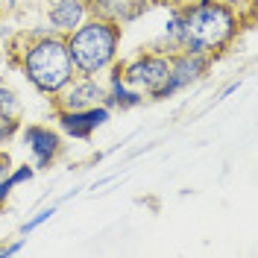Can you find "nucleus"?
<instances>
[{
    "label": "nucleus",
    "instance_id": "obj_1",
    "mask_svg": "<svg viewBox=\"0 0 258 258\" xmlns=\"http://www.w3.org/2000/svg\"><path fill=\"white\" fill-rule=\"evenodd\" d=\"M9 56H12V68L18 74H24L32 88L50 100L77 77L64 35L53 32L50 27L18 32L9 41Z\"/></svg>",
    "mask_w": 258,
    "mask_h": 258
},
{
    "label": "nucleus",
    "instance_id": "obj_2",
    "mask_svg": "<svg viewBox=\"0 0 258 258\" xmlns=\"http://www.w3.org/2000/svg\"><path fill=\"white\" fill-rule=\"evenodd\" d=\"M173 6L179 9V50L188 53L217 59L235 44L243 27L241 9H235L229 0H194Z\"/></svg>",
    "mask_w": 258,
    "mask_h": 258
},
{
    "label": "nucleus",
    "instance_id": "obj_3",
    "mask_svg": "<svg viewBox=\"0 0 258 258\" xmlns=\"http://www.w3.org/2000/svg\"><path fill=\"white\" fill-rule=\"evenodd\" d=\"M120 38H123V24L88 15L77 30L64 35L74 71L80 77H103L117 62Z\"/></svg>",
    "mask_w": 258,
    "mask_h": 258
},
{
    "label": "nucleus",
    "instance_id": "obj_4",
    "mask_svg": "<svg viewBox=\"0 0 258 258\" xmlns=\"http://www.w3.org/2000/svg\"><path fill=\"white\" fill-rule=\"evenodd\" d=\"M167 77H170L167 50H141L135 59L120 62V80L138 94H144V100H161Z\"/></svg>",
    "mask_w": 258,
    "mask_h": 258
},
{
    "label": "nucleus",
    "instance_id": "obj_5",
    "mask_svg": "<svg viewBox=\"0 0 258 258\" xmlns=\"http://www.w3.org/2000/svg\"><path fill=\"white\" fill-rule=\"evenodd\" d=\"M214 59L211 56H203V53H188V50H173L170 53V77L164 82V91H161V100L179 94L185 88H191L203 80L211 71Z\"/></svg>",
    "mask_w": 258,
    "mask_h": 258
},
{
    "label": "nucleus",
    "instance_id": "obj_6",
    "mask_svg": "<svg viewBox=\"0 0 258 258\" xmlns=\"http://www.w3.org/2000/svg\"><path fill=\"white\" fill-rule=\"evenodd\" d=\"M106 103V82L100 77H74L59 94L53 97V112H80Z\"/></svg>",
    "mask_w": 258,
    "mask_h": 258
},
{
    "label": "nucleus",
    "instance_id": "obj_7",
    "mask_svg": "<svg viewBox=\"0 0 258 258\" xmlns=\"http://www.w3.org/2000/svg\"><path fill=\"white\" fill-rule=\"evenodd\" d=\"M18 135L24 138V144H27V150H30L32 167H35V170H47V167H53V164L59 161V156H62V150H64L62 135H59L53 126H44V123L21 126Z\"/></svg>",
    "mask_w": 258,
    "mask_h": 258
},
{
    "label": "nucleus",
    "instance_id": "obj_8",
    "mask_svg": "<svg viewBox=\"0 0 258 258\" xmlns=\"http://www.w3.org/2000/svg\"><path fill=\"white\" fill-rule=\"evenodd\" d=\"M59 129L71 138L88 141L100 126H106L112 120V109L109 106H91V109H80V112H56Z\"/></svg>",
    "mask_w": 258,
    "mask_h": 258
},
{
    "label": "nucleus",
    "instance_id": "obj_9",
    "mask_svg": "<svg viewBox=\"0 0 258 258\" xmlns=\"http://www.w3.org/2000/svg\"><path fill=\"white\" fill-rule=\"evenodd\" d=\"M44 18H47L53 32L68 35L88 18V3L85 0H50L47 9H44Z\"/></svg>",
    "mask_w": 258,
    "mask_h": 258
},
{
    "label": "nucleus",
    "instance_id": "obj_10",
    "mask_svg": "<svg viewBox=\"0 0 258 258\" xmlns=\"http://www.w3.org/2000/svg\"><path fill=\"white\" fill-rule=\"evenodd\" d=\"M106 74H109V82H106V103L103 106L126 112V109H135V106L144 103V94H138L135 88H129L126 82L120 80V62H114Z\"/></svg>",
    "mask_w": 258,
    "mask_h": 258
},
{
    "label": "nucleus",
    "instance_id": "obj_11",
    "mask_svg": "<svg viewBox=\"0 0 258 258\" xmlns=\"http://www.w3.org/2000/svg\"><path fill=\"white\" fill-rule=\"evenodd\" d=\"M0 117H21V100L6 82H0Z\"/></svg>",
    "mask_w": 258,
    "mask_h": 258
},
{
    "label": "nucleus",
    "instance_id": "obj_12",
    "mask_svg": "<svg viewBox=\"0 0 258 258\" xmlns=\"http://www.w3.org/2000/svg\"><path fill=\"white\" fill-rule=\"evenodd\" d=\"M21 132V117H0V147H6Z\"/></svg>",
    "mask_w": 258,
    "mask_h": 258
},
{
    "label": "nucleus",
    "instance_id": "obj_13",
    "mask_svg": "<svg viewBox=\"0 0 258 258\" xmlns=\"http://www.w3.org/2000/svg\"><path fill=\"white\" fill-rule=\"evenodd\" d=\"M53 214H56V209H53V206H50V209H44V211H38V214H35L32 220H27V223H24V229H21V232H24V235L35 232V229H38L41 223H47V220L53 217Z\"/></svg>",
    "mask_w": 258,
    "mask_h": 258
},
{
    "label": "nucleus",
    "instance_id": "obj_14",
    "mask_svg": "<svg viewBox=\"0 0 258 258\" xmlns=\"http://www.w3.org/2000/svg\"><path fill=\"white\" fill-rule=\"evenodd\" d=\"M9 170H12V156L6 153V147H0V179L6 176Z\"/></svg>",
    "mask_w": 258,
    "mask_h": 258
},
{
    "label": "nucleus",
    "instance_id": "obj_15",
    "mask_svg": "<svg viewBox=\"0 0 258 258\" xmlns=\"http://www.w3.org/2000/svg\"><path fill=\"white\" fill-rule=\"evenodd\" d=\"M21 246H24V241H15V243H6V246H0V258H6V255H15V252H21Z\"/></svg>",
    "mask_w": 258,
    "mask_h": 258
},
{
    "label": "nucleus",
    "instance_id": "obj_16",
    "mask_svg": "<svg viewBox=\"0 0 258 258\" xmlns=\"http://www.w3.org/2000/svg\"><path fill=\"white\" fill-rule=\"evenodd\" d=\"M21 0H0V15H12Z\"/></svg>",
    "mask_w": 258,
    "mask_h": 258
},
{
    "label": "nucleus",
    "instance_id": "obj_17",
    "mask_svg": "<svg viewBox=\"0 0 258 258\" xmlns=\"http://www.w3.org/2000/svg\"><path fill=\"white\" fill-rule=\"evenodd\" d=\"M12 64V56H9V47H0V74H3V68H9Z\"/></svg>",
    "mask_w": 258,
    "mask_h": 258
},
{
    "label": "nucleus",
    "instance_id": "obj_18",
    "mask_svg": "<svg viewBox=\"0 0 258 258\" xmlns=\"http://www.w3.org/2000/svg\"><path fill=\"white\" fill-rule=\"evenodd\" d=\"M243 3H246V6H249V9H255V0H243Z\"/></svg>",
    "mask_w": 258,
    "mask_h": 258
},
{
    "label": "nucleus",
    "instance_id": "obj_19",
    "mask_svg": "<svg viewBox=\"0 0 258 258\" xmlns=\"http://www.w3.org/2000/svg\"><path fill=\"white\" fill-rule=\"evenodd\" d=\"M173 3H194V0H173Z\"/></svg>",
    "mask_w": 258,
    "mask_h": 258
}]
</instances>
